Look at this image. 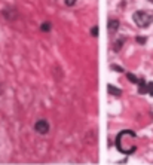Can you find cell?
<instances>
[{"instance_id": "obj_3", "label": "cell", "mask_w": 153, "mask_h": 165, "mask_svg": "<svg viewBox=\"0 0 153 165\" xmlns=\"http://www.w3.org/2000/svg\"><path fill=\"white\" fill-rule=\"evenodd\" d=\"M118 28H119V21H118V20H110V21H109V31H110V33L118 31Z\"/></svg>"}, {"instance_id": "obj_7", "label": "cell", "mask_w": 153, "mask_h": 165, "mask_svg": "<svg viewBox=\"0 0 153 165\" xmlns=\"http://www.w3.org/2000/svg\"><path fill=\"white\" fill-rule=\"evenodd\" d=\"M127 76H128V79H129L131 82H134V83H138V80H140V79H137L132 73H127Z\"/></svg>"}, {"instance_id": "obj_10", "label": "cell", "mask_w": 153, "mask_h": 165, "mask_svg": "<svg viewBox=\"0 0 153 165\" xmlns=\"http://www.w3.org/2000/svg\"><path fill=\"white\" fill-rule=\"evenodd\" d=\"M76 2L77 0H66V5H67V6H75Z\"/></svg>"}, {"instance_id": "obj_11", "label": "cell", "mask_w": 153, "mask_h": 165, "mask_svg": "<svg viewBox=\"0 0 153 165\" xmlns=\"http://www.w3.org/2000/svg\"><path fill=\"white\" fill-rule=\"evenodd\" d=\"M137 42H138V43H144L146 39H144V37H137Z\"/></svg>"}, {"instance_id": "obj_2", "label": "cell", "mask_w": 153, "mask_h": 165, "mask_svg": "<svg viewBox=\"0 0 153 165\" xmlns=\"http://www.w3.org/2000/svg\"><path fill=\"white\" fill-rule=\"evenodd\" d=\"M34 131L39 132V134H48L49 132V122L46 119H39L36 123H34Z\"/></svg>"}, {"instance_id": "obj_4", "label": "cell", "mask_w": 153, "mask_h": 165, "mask_svg": "<svg viewBox=\"0 0 153 165\" xmlns=\"http://www.w3.org/2000/svg\"><path fill=\"white\" fill-rule=\"evenodd\" d=\"M138 92H140V94H146V92H147V83H146L143 79L138 80Z\"/></svg>"}, {"instance_id": "obj_1", "label": "cell", "mask_w": 153, "mask_h": 165, "mask_svg": "<svg viewBox=\"0 0 153 165\" xmlns=\"http://www.w3.org/2000/svg\"><path fill=\"white\" fill-rule=\"evenodd\" d=\"M132 20H134V23L137 24L138 27L146 28V27H149V25L153 23V15L147 14L146 11H137V12L132 15Z\"/></svg>"}, {"instance_id": "obj_5", "label": "cell", "mask_w": 153, "mask_h": 165, "mask_svg": "<svg viewBox=\"0 0 153 165\" xmlns=\"http://www.w3.org/2000/svg\"><path fill=\"white\" fill-rule=\"evenodd\" d=\"M109 92H110V94H113V95H118V97H119V95H122V91H121V89H118V88H115L113 85H109Z\"/></svg>"}, {"instance_id": "obj_8", "label": "cell", "mask_w": 153, "mask_h": 165, "mask_svg": "<svg viewBox=\"0 0 153 165\" xmlns=\"http://www.w3.org/2000/svg\"><path fill=\"white\" fill-rule=\"evenodd\" d=\"M147 92L153 97V82H150V83H147Z\"/></svg>"}, {"instance_id": "obj_6", "label": "cell", "mask_w": 153, "mask_h": 165, "mask_svg": "<svg viewBox=\"0 0 153 165\" xmlns=\"http://www.w3.org/2000/svg\"><path fill=\"white\" fill-rule=\"evenodd\" d=\"M52 27H51V23H43L42 24V27H40V30L42 31H49Z\"/></svg>"}, {"instance_id": "obj_12", "label": "cell", "mask_w": 153, "mask_h": 165, "mask_svg": "<svg viewBox=\"0 0 153 165\" xmlns=\"http://www.w3.org/2000/svg\"><path fill=\"white\" fill-rule=\"evenodd\" d=\"M112 70H118V71H124L121 67H118V66H112Z\"/></svg>"}, {"instance_id": "obj_9", "label": "cell", "mask_w": 153, "mask_h": 165, "mask_svg": "<svg viewBox=\"0 0 153 165\" xmlns=\"http://www.w3.org/2000/svg\"><path fill=\"white\" fill-rule=\"evenodd\" d=\"M91 33H92V36H94V37H97V36H98V27H97V25H94V28L91 30Z\"/></svg>"}, {"instance_id": "obj_13", "label": "cell", "mask_w": 153, "mask_h": 165, "mask_svg": "<svg viewBox=\"0 0 153 165\" xmlns=\"http://www.w3.org/2000/svg\"><path fill=\"white\" fill-rule=\"evenodd\" d=\"M152 2H153V0H152Z\"/></svg>"}]
</instances>
